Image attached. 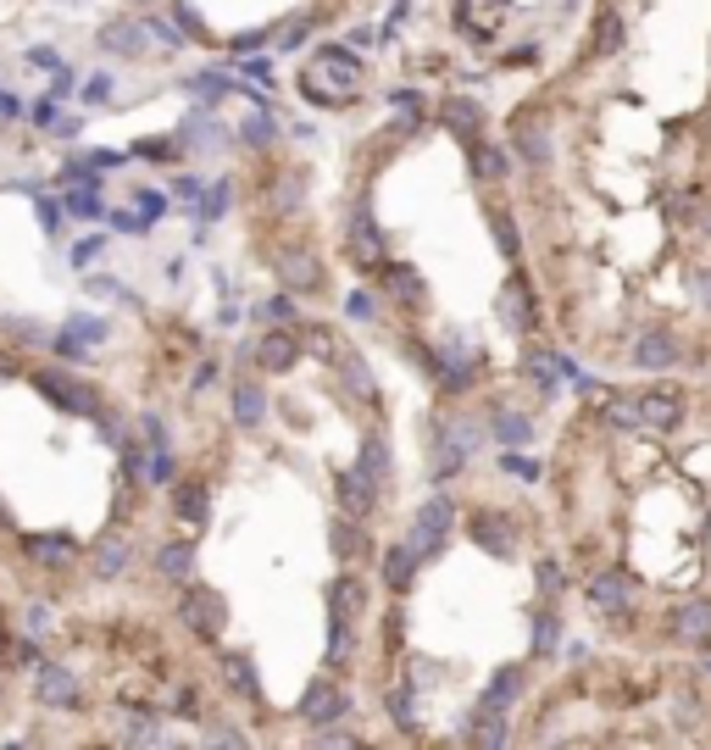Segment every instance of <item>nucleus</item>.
Wrapping results in <instances>:
<instances>
[{
    "label": "nucleus",
    "instance_id": "f257e3e1",
    "mask_svg": "<svg viewBox=\"0 0 711 750\" xmlns=\"http://www.w3.org/2000/svg\"><path fill=\"white\" fill-rule=\"evenodd\" d=\"M300 90L322 106H344L356 101V90H362V73H356V62H344L339 51H322L300 68Z\"/></svg>",
    "mask_w": 711,
    "mask_h": 750
},
{
    "label": "nucleus",
    "instance_id": "f03ea898",
    "mask_svg": "<svg viewBox=\"0 0 711 750\" xmlns=\"http://www.w3.org/2000/svg\"><path fill=\"white\" fill-rule=\"evenodd\" d=\"M440 123L473 140V134L484 129V106H478L473 95H445V106H440Z\"/></svg>",
    "mask_w": 711,
    "mask_h": 750
},
{
    "label": "nucleus",
    "instance_id": "7ed1b4c3",
    "mask_svg": "<svg viewBox=\"0 0 711 750\" xmlns=\"http://www.w3.org/2000/svg\"><path fill=\"white\" fill-rule=\"evenodd\" d=\"M350 711V700L333 689V684H311V695H306V717L311 722H333V717H344Z\"/></svg>",
    "mask_w": 711,
    "mask_h": 750
},
{
    "label": "nucleus",
    "instance_id": "20e7f679",
    "mask_svg": "<svg viewBox=\"0 0 711 750\" xmlns=\"http://www.w3.org/2000/svg\"><path fill=\"white\" fill-rule=\"evenodd\" d=\"M295 356H300V339H295V333H267V339H261V361H267L272 372H284Z\"/></svg>",
    "mask_w": 711,
    "mask_h": 750
}]
</instances>
